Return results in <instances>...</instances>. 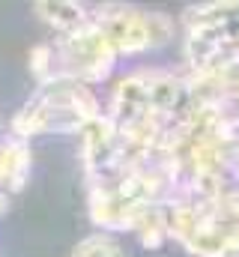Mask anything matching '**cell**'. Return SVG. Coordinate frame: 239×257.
<instances>
[{
    "label": "cell",
    "mask_w": 239,
    "mask_h": 257,
    "mask_svg": "<svg viewBox=\"0 0 239 257\" xmlns=\"http://www.w3.org/2000/svg\"><path fill=\"white\" fill-rule=\"evenodd\" d=\"M96 117H102L99 96L90 84L81 81H42L36 93L21 105V111L12 117V135L33 138V135H72L84 132Z\"/></svg>",
    "instance_id": "obj_1"
},
{
    "label": "cell",
    "mask_w": 239,
    "mask_h": 257,
    "mask_svg": "<svg viewBox=\"0 0 239 257\" xmlns=\"http://www.w3.org/2000/svg\"><path fill=\"white\" fill-rule=\"evenodd\" d=\"M72 257H123V248L117 245V239L111 236V233H90V236H84L78 245H75V251Z\"/></svg>",
    "instance_id": "obj_5"
},
{
    "label": "cell",
    "mask_w": 239,
    "mask_h": 257,
    "mask_svg": "<svg viewBox=\"0 0 239 257\" xmlns=\"http://www.w3.org/2000/svg\"><path fill=\"white\" fill-rule=\"evenodd\" d=\"M33 9L39 12V18H42L57 36H69V33L84 30V27L93 21V15H96V6H87V3H63V0L36 3Z\"/></svg>",
    "instance_id": "obj_4"
},
{
    "label": "cell",
    "mask_w": 239,
    "mask_h": 257,
    "mask_svg": "<svg viewBox=\"0 0 239 257\" xmlns=\"http://www.w3.org/2000/svg\"><path fill=\"white\" fill-rule=\"evenodd\" d=\"M96 21H99L102 33L111 39V45L117 48L120 57L159 48L174 33V21L168 15L132 9V6H99Z\"/></svg>",
    "instance_id": "obj_2"
},
{
    "label": "cell",
    "mask_w": 239,
    "mask_h": 257,
    "mask_svg": "<svg viewBox=\"0 0 239 257\" xmlns=\"http://www.w3.org/2000/svg\"><path fill=\"white\" fill-rule=\"evenodd\" d=\"M30 174V147L24 138L9 135L0 138V212L9 206V200L21 192Z\"/></svg>",
    "instance_id": "obj_3"
}]
</instances>
